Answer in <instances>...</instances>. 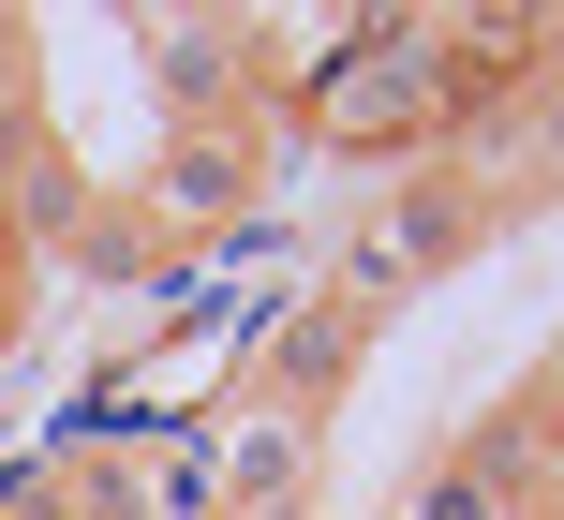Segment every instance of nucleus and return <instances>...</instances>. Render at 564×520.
<instances>
[{"instance_id": "f257e3e1", "label": "nucleus", "mask_w": 564, "mask_h": 520, "mask_svg": "<svg viewBox=\"0 0 564 520\" xmlns=\"http://www.w3.org/2000/svg\"><path fill=\"white\" fill-rule=\"evenodd\" d=\"M297 134L312 149H371V164H416V149L446 164V149L476 134V105H460L431 15H357L341 59H297Z\"/></svg>"}, {"instance_id": "f03ea898", "label": "nucleus", "mask_w": 564, "mask_h": 520, "mask_svg": "<svg viewBox=\"0 0 564 520\" xmlns=\"http://www.w3.org/2000/svg\"><path fill=\"white\" fill-rule=\"evenodd\" d=\"M460 238H476V178L416 164V178H401V194L357 224V253H341V297H401V283H431Z\"/></svg>"}, {"instance_id": "7ed1b4c3", "label": "nucleus", "mask_w": 564, "mask_h": 520, "mask_svg": "<svg viewBox=\"0 0 564 520\" xmlns=\"http://www.w3.org/2000/svg\"><path fill=\"white\" fill-rule=\"evenodd\" d=\"M268 194V119L238 105V119H178V149H164V224H224V208H253Z\"/></svg>"}, {"instance_id": "20e7f679", "label": "nucleus", "mask_w": 564, "mask_h": 520, "mask_svg": "<svg viewBox=\"0 0 564 520\" xmlns=\"http://www.w3.org/2000/svg\"><path fill=\"white\" fill-rule=\"evenodd\" d=\"M0 327H15V297H0Z\"/></svg>"}]
</instances>
